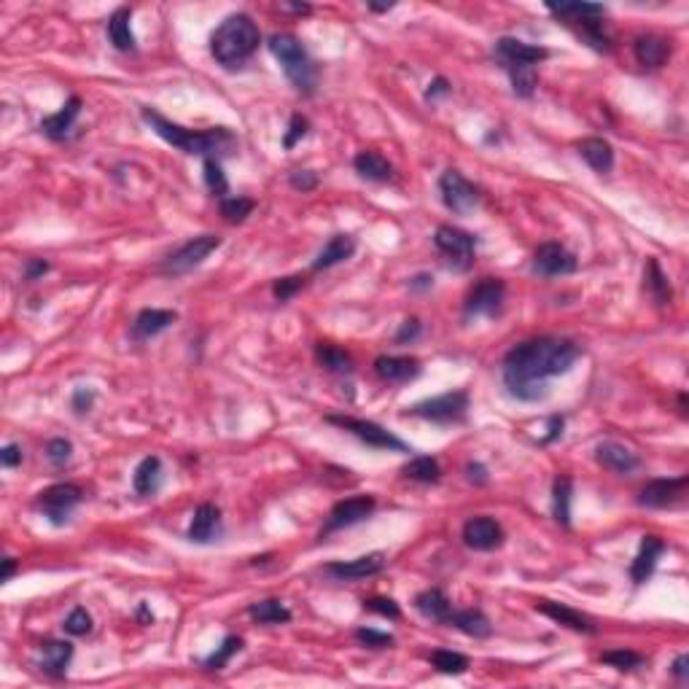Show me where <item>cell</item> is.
Returning <instances> with one entry per match:
<instances>
[{"mask_svg": "<svg viewBox=\"0 0 689 689\" xmlns=\"http://www.w3.org/2000/svg\"><path fill=\"white\" fill-rule=\"evenodd\" d=\"M579 156L596 172H612L614 167V146L606 138H584L579 140Z\"/></svg>", "mask_w": 689, "mask_h": 689, "instance_id": "obj_26", "label": "cell"}, {"mask_svg": "<svg viewBox=\"0 0 689 689\" xmlns=\"http://www.w3.org/2000/svg\"><path fill=\"white\" fill-rule=\"evenodd\" d=\"M450 92H453L450 81H447V78H442V76H437V78L429 84V89H426V100H429V103H437L439 97H447Z\"/></svg>", "mask_w": 689, "mask_h": 689, "instance_id": "obj_56", "label": "cell"}, {"mask_svg": "<svg viewBox=\"0 0 689 689\" xmlns=\"http://www.w3.org/2000/svg\"><path fill=\"white\" fill-rule=\"evenodd\" d=\"M316 358H318V364L326 369V372H332V374H353V358L345 353V350H340V348H334V345H318L316 348Z\"/></svg>", "mask_w": 689, "mask_h": 689, "instance_id": "obj_40", "label": "cell"}, {"mask_svg": "<svg viewBox=\"0 0 689 689\" xmlns=\"http://www.w3.org/2000/svg\"><path fill=\"white\" fill-rule=\"evenodd\" d=\"M374 374L388 385H402L421 374V361L410 356H380L374 358Z\"/></svg>", "mask_w": 689, "mask_h": 689, "instance_id": "obj_19", "label": "cell"}, {"mask_svg": "<svg viewBox=\"0 0 689 689\" xmlns=\"http://www.w3.org/2000/svg\"><path fill=\"white\" fill-rule=\"evenodd\" d=\"M662 552H665V541H662L660 536H644V539H641V547H638V555H636V560L630 563V579H633L636 584H644V581L654 573L657 560H660Z\"/></svg>", "mask_w": 689, "mask_h": 689, "instance_id": "obj_23", "label": "cell"}, {"mask_svg": "<svg viewBox=\"0 0 689 689\" xmlns=\"http://www.w3.org/2000/svg\"><path fill=\"white\" fill-rule=\"evenodd\" d=\"M463 544L469 549H477V552H490V549H499L504 544V528L499 520L493 517H471L466 520L463 525Z\"/></svg>", "mask_w": 689, "mask_h": 689, "instance_id": "obj_15", "label": "cell"}, {"mask_svg": "<svg viewBox=\"0 0 689 689\" xmlns=\"http://www.w3.org/2000/svg\"><path fill=\"white\" fill-rule=\"evenodd\" d=\"M14 573H17V560H14V557H6V560H4V573H0V579L12 581Z\"/></svg>", "mask_w": 689, "mask_h": 689, "instance_id": "obj_62", "label": "cell"}, {"mask_svg": "<svg viewBox=\"0 0 689 689\" xmlns=\"http://www.w3.org/2000/svg\"><path fill=\"white\" fill-rule=\"evenodd\" d=\"M219 245H221V237H216V235L191 237V240H186L183 245H178L172 253H167V256L159 261V272L167 275V277L186 275V272H191V269L200 267Z\"/></svg>", "mask_w": 689, "mask_h": 689, "instance_id": "obj_7", "label": "cell"}, {"mask_svg": "<svg viewBox=\"0 0 689 689\" xmlns=\"http://www.w3.org/2000/svg\"><path fill=\"white\" fill-rule=\"evenodd\" d=\"M353 253H356V237H353V235H334V237L321 248V253L316 256L313 269H316V272L332 269V267L348 261Z\"/></svg>", "mask_w": 689, "mask_h": 689, "instance_id": "obj_27", "label": "cell"}, {"mask_svg": "<svg viewBox=\"0 0 689 689\" xmlns=\"http://www.w3.org/2000/svg\"><path fill=\"white\" fill-rule=\"evenodd\" d=\"M178 321L175 310H159V308H146L135 316L132 321V337L135 340H151L156 334H162L164 329H170Z\"/></svg>", "mask_w": 689, "mask_h": 689, "instance_id": "obj_24", "label": "cell"}, {"mask_svg": "<svg viewBox=\"0 0 689 689\" xmlns=\"http://www.w3.org/2000/svg\"><path fill=\"white\" fill-rule=\"evenodd\" d=\"M132 487L135 493L148 499V496H156L159 487H162V461L156 455H148L138 463L135 474H132Z\"/></svg>", "mask_w": 689, "mask_h": 689, "instance_id": "obj_29", "label": "cell"}, {"mask_svg": "<svg viewBox=\"0 0 689 689\" xmlns=\"http://www.w3.org/2000/svg\"><path fill=\"white\" fill-rule=\"evenodd\" d=\"M240 649H243V638H240V636H227V638L221 641V646H219L211 657L203 660V668H205V670H221V668H227V662H229Z\"/></svg>", "mask_w": 689, "mask_h": 689, "instance_id": "obj_42", "label": "cell"}, {"mask_svg": "<svg viewBox=\"0 0 689 689\" xmlns=\"http://www.w3.org/2000/svg\"><path fill=\"white\" fill-rule=\"evenodd\" d=\"M507 300V285L499 277H482L463 302V318H493L501 313Z\"/></svg>", "mask_w": 689, "mask_h": 689, "instance_id": "obj_10", "label": "cell"}, {"mask_svg": "<svg viewBox=\"0 0 689 689\" xmlns=\"http://www.w3.org/2000/svg\"><path fill=\"white\" fill-rule=\"evenodd\" d=\"M385 568V555L382 552H369L356 560H337L324 565V573L332 576L334 581H358L366 576H377Z\"/></svg>", "mask_w": 689, "mask_h": 689, "instance_id": "obj_16", "label": "cell"}, {"mask_svg": "<svg viewBox=\"0 0 689 689\" xmlns=\"http://www.w3.org/2000/svg\"><path fill=\"white\" fill-rule=\"evenodd\" d=\"M302 288H305V277H302V275L280 277V280H275V283H272V293H275V300H277V302H288V300H293Z\"/></svg>", "mask_w": 689, "mask_h": 689, "instance_id": "obj_47", "label": "cell"}, {"mask_svg": "<svg viewBox=\"0 0 689 689\" xmlns=\"http://www.w3.org/2000/svg\"><path fill=\"white\" fill-rule=\"evenodd\" d=\"M563 423H565V421L555 415V418L549 421V434H547V437L541 439V445H552V442H555V439H557V437L563 434Z\"/></svg>", "mask_w": 689, "mask_h": 689, "instance_id": "obj_60", "label": "cell"}, {"mask_svg": "<svg viewBox=\"0 0 689 689\" xmlns=\"http://www.w3.org/2000/svg\"><path fill=\"white\" fill-rule=\"evenodd\" d=\"M253 208L256 203L248 200V196H227V200H221V216L229 224H243L253 213Z\"/></svg>", "mask_w": 689, "mask_h": 689, "instance_id": "obj_43", "label": "cell"}, {"mask_svg": "<svg viewBox=\"0 0 689 689\" xmlns=\"http://www.w3.org/2000/svg\"><path fill=\"white\" fill-rule=\"evenodd\" d=\"M581 348L563 337H539L515 345L504 356V385L517 402H544L549 397V380L571 372Z\"/></svg>", "mask_w": 689, "mask_h": 689, "instance_id": "obj_1", "label": "cell"}, {"mask_svg": "<svg viewBox=\"0 0 689 689\" xmlns=\"http://www.w3.org/2000/svg\"><path fill=\"white\" fill-rule=\"evenodd\" d=\"M377 501L372 496H353V499H342L332 507L329 517H326V525L321 531V539L324 536H332L337 531H345V528H353L358 523H364L372 512H374Z\"/></svg>", "mask_w": 689, "mask_h": 689, "instance_id": "obj_13", "label": "cell"}, {"mask_svg": "<svg viewBox=\"0 0 689 689\" xmlns=\"http://www.w3.org/2000/svg\"><path fill=\"white\" fill-rule=\"evenodd\" d=\"M397 4H388V6H377V4H369V12H377V14H382V12H390Z\"/></svg>", "mask_w": 689, "mask_h": 689, "instance_id": "obj_63", "label": "cell"}, {"mask_svg": "<svg viewBox=\"0 0 689 689\" xmlns=\"http://www.w3.org/2000/svg\"><path fill=\"white\" fill-rule=\"evenodd\" d=\"M549 57L544 46H531L520 38H499L496 41V60L499 65H539Z\"/></svg>", "mask_w": 689, "mask_h": 689, "instance_id": "obj_17", "label": "cell"}, {"mask_svg": "<svg viewBox=\"0 0 689 689\" xmlns=\"http://www.w3.org/2000/svg\"><path fill=\"white\" fill-rule=\"evenodd\" d=\"M46 458H49V463H52V466L65 469V466L73 461V442H70V439H65V437H54V439H49V445H46Z\"/></svg>", "mask_w": 689, "mask_h": 689, "instance_id": "obj_45", "label": "cell"}, {"mask_svg": "<svg viewBox=\"0 0 689 689\" xmlns=\"http://www.w3.org/2000/svg\"><path fill=\"white\" fill-rule=\"evenodd\" d=\"M308 130H310V122H308L302 114H293V116L288 119V130H285V135H283V148L291 151L293 146H297V143L308 135Z\"/></svg>", "mask_w": 689, "mask_h": 689, "instance_id": "obj_48", "label": "cell"}, {"mask_svg": "<svg viewBox=\"0 0 689 689\" xmlns=\"http://www.w3.org/2000/svg\"><path fill=\"white\" fill-rule=\"evenodd\" d=\"M49 272V261H44V259H30L28 261V267H25V280H38V277H44Z\"/></svg>", "mask_w": 689, "mask_h": 689, "instance_id": "obj_57", "label": "cell"}, {"mask_svg": "<svg viewBox=\"0 0 689 689\" xmlns=\"http://www.w3.org/2000/svg\"><path fill=\"white\" fill-rule=\"evenodd\" d=\"M434 245L437 251L445 256L447 267H453L455 272H466L474 264V253H477V237L471 232H463L458 227H439L434 235Z\"/></svg>", "mask_w": 689, "mask_h": 689, "instance_id": "obj_9", "label": "cell"}, {"mask_svg": "<svg viewBox=\"0 0 689 689\" xmlns=\"http://www.w3.org/2000/svg\"><path fill=\"white\" fill-rule=\"evenodd\" d=\"M596 461L604 469H609L614 474H622V477L633 474L641 466V458L633 450H628L625 445H620V442H601L596 447Z\"/></svg>", "mask_w": 689, "mask_h": 689, "instance_id": "obj_21", "label": "cell"}, {"mask_svg": "<svg viewBox=\"0 0 689 689\" xmlns=\"http://www.w3.org/2000/svg\"><path fill=\"white\" fill-rule=\"evenodd\" d=\"M413 418L437 423V426H453V423H463L469 415V393L466 390H447L439 393L434 399H423L418 405L410 407Z\"/></svg>", "mask_w": 689, "mask_h": 689, "instance_id": "obj_5", "label": "cell"}, {"mask_svg": "<svg viewBox=\"0 0 689 689\" xmlns=\"http://www.w3.org/2000/svg\"><path fill=\"white\" fill-rule=\"evenodd\" d=\"M689 487V477L681 474V477H662V479H652L641 487L638 493V504L646 507V509H668V507H676L684 493Z\"/></svg>", "mask_w": 689, "mask_h": 689, "instance_id": "obj_12", "label": "cell"}, {"mask_svg": "<svg viewBox=\"0 0 689 689\" xmlns=\"http://www.w3.org/2000/svg\"><path fill=\"white\" fill-rule=\"evenodd\" d=\"M431 285H434V277H431V275H418V277H413V280H410V288H413V291L431 288Z\"/></svg>", "mask_w": 689, "mask_h": 689, "instance_id": "obj_61", "label": "cell"}, {"mask_svg": "<svg viewBox=\"0 0 689 689\" xmlns=\"http://www.w3.org/2000/svg\"><path fill=\"white\" fill-rule=\"evenodd\" d=\"M62 628H65V633L68 636H86L89 630H92V617H89V612L86 609H73L70 614H68V620L62 622Z\"/></svg>", "mask_w": 689, "mask_h": 689, "instance_id": "obj_50", "label": "cell"}, {"mask_svg": "<svg viewBox=\"0 0 689 689\" xmlns=\"http://www.w3.org/2000/svg\"><path fill=\"white\" fill-rule=\"evenodd\" d=\"M248 614L259 625H285V622H291V612L277 598H264V601L251 604Z\"/></svg>", "mask_w": 689, "mask_h": 689, "instance_id": "obj_36", "label": "cell"}, {"mask_svg": "<svg viewBox=\"0 0 689 689\" xmlns=\"http://www.w3.org/2000/svg\"><path fill=\"white\" fill-rule=\"evenodd\" d=\"M601 662H606L617 670H633V668L644 665V657L638 652H630V649H614V652H604Z\"/></svg>", "mask_w": 689, "mask_h": 689, "instance_id": "obj_46", "label": "cell"}, {"mask_svg": "<svg viewBox=\"0 0 689 689\" xmlns=\"http://www.w3.org/2000/svg\"><path fill=\"white\" fill-rule=\"evenodd\" d=\"M288 183L297 191H313L318 186V172H313V170H293L288 175Z\"/></svg>", "mask_w": 689, "mask_h": 689, "instance_id": "obj_52", "label": "cell"}, {"mask_svg": "<svg viewBox=\"0 0 689 689\" xmlns=\"http://www.w3.org/2000/svg\"><path fill=\"white\" fill-rule=\"evenodd\" d=\"M431 665L439 670V673H450V676H461L469 670V657L461 654V652H453V649H437L431 652Z\"/></svg>", "mask_w": 689, "mask_h": 689, "instance_id": "obj_41", "label": "cell"}, {"mask_svg": "<svg viewBox=\"0 0 689 689\" xmlns=\"http://www.w3.org/2000/svg\"><path fill=\"white\" fill-rule=\"evenodd\" d=\"M353 167H356V172L364 180H372V183H385V180L393 178V164L380 151H361V154H356Z\"/></svg>", "mask_w": 689, "mask_h": 689, "instance_id": "obj_31", "label": "cell"}, {"mask_svg": "<svg viewBox=\"0 0 689 689\" xmlns=\"http://www.w3.org/2000/svg\"><path fill=\"white\" fill-rule=\"evenodd\" d=\"M22 461H25V453H22V447L17 442L6 445L4 453H0V463H4V469H17Z\"/></svg>", "mask_w": 689, "mask_h": 689, "instance_id": "obj_55", "label": "cell"}, {"mask_svg": "<svg viewBox=\"0 0 689 689\" xmlns=\"http://www.w3.org/2000/svg\"><path fill=\"white\" fill-rule=\"evenodd\" d=\"M552 515L563 528L571 525V479L565 474L552 482Z\"/></svg>", "mask_w": 689, "mask_h": 689, "instance_id": "obj_37", "label": "cell"}, {"mask_svg": "<svg viewBox=\"0 0 689 689\" xmlns=\"http://www.w3.org/2000/svg\"><path fill=\"white\" fill-rule=\"evenodd\" d=\"M445 625L458 628L461 633H466V636H471V638H487V636H493V625H490L487 614L479 612V609H461V612L453 609Z\"/></svg>", "mask_w": 689, "mask_h": 689, "instance_id": "obj_28", "label": "cell"}, {"mask_svg": "<svg viewBox=\"0 0 689 689\" xmlns=\"http://www.w3.org/2000/svg\"><path fill=\"white\" fill-rule=\"evenodd\" d=\"M415 609H418L426 620L445 625L447 617H450V612H453V604H450V598L442 593L439 587H431V589H423V593L415 598Z\"/></svg>", "mask_w": 689, "mask_h": 689, "instance_id": "obj_33", "label": "cell"}, {"mask_svg": "<svg viewBox=\"0 0 689 689\" xmlns=\"http://www.w3.org/2000/svg\"><path fill=\"white\" fill-rule=\"evenodd\" d=\"M329 426H337L348 434H353L358 442H364L366 447L374 450H388V453H413L407 447V442H402L397 434H390L388 429H382L380 423L372 421H361V418H350V415H326Z\"/></svg>", "mask_w": 689, "mask_h": 689, "instance_id": "obj_6", "label": "cell"}, {"mask_svg": "<svg viewBox=\"0 0 689 689\" xmlns=\"http://www.w3.org/2000/svg\"><path fill=\"white\" fill-rule=\"evenodd\" d=\"M92 402H94V390H89V388H76V390H73L70 405H73V410H76L78 415L89 413V410H92Z\"/></svg>", "mask_w": 689, "mask_h": 689, "instance_id": "obj_54", "label": "cell"}, {"mask_svg": "<svg viewBox=\"0 0 689 689\" xmlns=\"http://www.w3.org/2000/svg\"><path fill=\"white\" fill-rule=\"evenodd\" d=\"M536 612H541L544 617H549L552 622H557V625H563V628H568V630H576V633H584V636H596V633H598V628H596L593 620H587L584 614L573 612V609L565 606V604L539 601V604H536Z\"/></svg>", "mask_w": 689, "mask_h": 689, "instance_id": "obj_20", "label": "cell"}, {"mask_svg": "<svg viewBox=\"0 0 689 689\" xmlns=\"http://www.w3.org/2000/svg\"><path fill=\"white\" fill-rule=\"evenodd\" d=\"M633 54L641 68H662L665 60L670 57V41H665L654 33L638 36L633 44Z\"/></svg>", "mask_w": 689, "mask_h": 689, "instance_id": "obj_25", "label": "cell"}, {"mask_svg": "<svg viewBox=\"0 0 689 689\" xmlns=\"http://www.w3.org/2000/svg\"><path fill=\"white\" fill-rule=\"evenodd\" d=\"M259 44H261L259 25L248 14H232L213 30L211 54L221 68L237 70L256 54Z\"/></svg>", "mask_w": 689, "mask_h": 689, "instance_id": "obj_3", "label": "cell"}, {"mask_svg": "<svg viewBox=\"0 0 689 689\" xmlns=\"http://www.w3.org/2000/svg\"><path fill=\"white\" fill-rule=\"evenodd\" d=\"M670 673H673L678 681H686V678H689V654H686V652H684V654H678V657L673 660Z\"/></svg>", "mask_w": 689, "mask_h": 689, "instance_id": "obj_58", "label": "cell"}, {"mask_svg": "<svg viewBox=\"0 0 689 689\" xmlns=\"http://www.w3.org/2000/svg\"><path fill=\"white\" fill-rule=\"evenodd\" d=\"M356 638H358L364 646H369V649H390L393 644H397V638H393L390 633H380V630H374V628H358V630H356Z\"/></svg>", "mask_w": 689, "mask_h": 689, "instance_id": "obj_49", "label": "cell"}, {"mask_svg": "<svg viewBox=\"0 0 689 689\" xmlns=\"http://www.w3.org/2000/svg\"><path fill=\"white\" fill-rule=\"evenodd\" d=\"M439 194H442V203L450 213L455 216H469L479 200V186H474L466 175H461L458 170H445L439 178Z\"/></svg>", "mask_w": 689, "mask_h": 689, "instance_id": "obj_11", "label": "cell"}, {"mask_svg": "<svg viewBox=\"0 0 689 689\" xmlns=\"http://www.w3.org/2000/svg\"><path fill=\"white\" fill-rule=\"evenodd\" d=\"M466 477H469V482H474V485H485V482H487V469H485L482 463H469V466H466Z\"/></svg>", "mask_w": 689, "mask_h": 689, "instance_id": "obj_59", "label": "cell"}, {"mask_svg": "<svg viewBox=\"0 0 689 689\" xmlns=\"http://www.w3.org/2000/svg\"><path fill=\"white\" fill-rule=\"evenodd\" d=\"M78 114H81V97L73 94V97H68L65 106H62L57 114H52V116H46V119L41 122V132H44L49 140H65V138L70 135V130H73Z\"/></svg>", "mask_w": 689, "mask_h": 689, "instance_id": "obj_22", "label": "cell"}, {"mask_svg": "<svg viewBox=\"0 0 689 689\" xmlns=\"http://www.w3.org/2000/svg\"><path fill=\"white\" fill-rule=\"evenodd\" d=\"M140 116L164 143H170L178 151L191 154V156L219 159L224 154H232V148L237 146V138L227 127H213V130H205V132H194V130H186V127L164 119L159 111H151V108H143Z\"/></svg>", "mask_w": 689, "mask_h": 689, "instance_id": "obj_2", "label": "cell"}, {"mask_svg": "<svg viewBox=\"0 0 689 689\" xmlns=\"http://www.w3.org/2000/svg\"><path fill=\"white\" fill-rule=\"evenodd\" d=\"M644 280H646V283H644V285H646V293H649V297H652L657 305H668V302H670L673 291H670V283H668L665 272L660 269V261H657V259H649Z\"/></svg>", "mask_w": 689, "mask_h": 689, "instance_id": "obj_38", "label": "cell"}, {"mask_svg": "<svg viewBox=\"0 0 689 689\" xmlns=\"http://www.w3.org/2000/svg\"><path fill=\"white\" fill-rule=\"evenodd\" d=\"M132 9H127V6H122V9H116L111 17H108V38H111V44L119 49V52H135V33H132Z\"/></svg>", "mask_w": 689, "mask_h": 689, "instance_id": "obj_32", "label": "cell"}, {"mask_svg": "<svg viewBox=\"0 0 689 689\" xmlns=\"http://www.w3.org/2000/svg\"><path fill=\"white\" fill-rule=\"evenodd\" d=\"M576 269H579L576 256L560 243H544L533 253V272L539 277H563V275H573Z\"/></svg>", "mask_w": 689, "mask_h": 689, "instance_id": "obj_14", "label": "cell"}, {"mask_svg": "<svg viewBox=\"0 0 689 689\" xmlns=\"http://www.w3.org/2000/svg\"><path fill=\"white\" fill-rule=\"evenodd\" d=\"M421 332H423L421 321H418V318H407V321L402 324V329L397 332V345H407V342H415V340L421 337Z\"/></svg>", "mask_w": 689, "mask_h": 689, "instance_id": "obj_53", "label": "cell"}, {"mask_svg": "<svg viewBox=\"0 0 689 689\" xmlns=\"http://www.w3.org/2000/svg\"><path fill=\"white\" fill-rule=\"evenodd\" d=\"M269 52L280 62L285 78L300 94H316L318 86V65L310 57V52L302 46V41L291 33H275L269 38Z\"/></svg>", "mask_w": 689, "mask_h": 689, "instance_id": "obj_4", "label": "cell"}, {"mask_svg": "<svg viewBox=\"0 0 689 689\" xmlns=\"http://www.w3.org/2000/svg\"><path fill=\"white\" fill-rule=\"evenodd\" d=\"M84 499V490L73 482H57V485H49L46 490H41L38 499H36V507L38 512L57 528L68 525L70 523V515L73 509L81 504Z\"/></svg>", "mask_w": 689, "mask_h": 689, "instance_id": "obj_8", "label": "cell"}, {"mask_svg": "<svg viewBox=\"0 0 689 689\" xmlns=\"http://www.w3.org/2000/svg\"><path fill=\"white\" fill-rule=\"evenodd\" d=\"M205 183H208V188H211V194L213 196H219V200H227V194H229V180H227V175H224V170H221V162L219 159H205Z\"/></svg>", "mask_w": 689, "mask_h": 689, "instance_id": "obj_44", "label": "cell"}, {"mask_svg": "<svg viewBox=\"0 0 689 689\" xmlns=\"http://www.w3.org/2000/svg\"><path fill=\"white\" fill-rule=\"evenodd\" d=\"M507 73H509V81H512V92L517 97H533L536 86H539V73H536V65H501Z\"/></svg>", "mask_w": 689, "mask_h": 689, "instance_id": "obj_39", "label": "cell"}, {"mask_svg": "<svg viewBox=\"0 0 689 689\" xmlns=\"http://www.w3.org/2000/svg\"><path fill=\"white\" fill-rule=\"evenodd\" d=\"M73 660V644L70 641H46L41 644V670L49 676H65L68 665Z\"/></svg>", "mask_w": 689, "mask_h": 689, "instance_id": "obj_30", "label": "cell"}, {"mask_svg": "<svg viewBox=\"0 0 689 689\" xmlns=\"http://www.w3.org/2000/svg\"><path fill=\"white\" fill-rule=\"evenodd\" d=\"M402 474L413 482H421V485H437L442 479V466L431 455H418V458H413L410 463L402 466Z\"/></svg>", "mask_w": 689, "mask_h": 689, "instance_id": "obj_35", "label": "cell"}, {"mask_svg": "<svg viewBox=\"0 0 689 689\" xmlns=\"http://www.w3.org/2000/svg\"><path fill=\"white\" fill-rule=\"evenodd\" d=\"M547 12L565 25H573L579 20H601L606 17V6L598 4H547Z\"/></svg>", "mask_w": 689, "mask_h": 689, "instance_id": "obj_34", "label": "cell"}, {"mask_svg": "<svg viewBox=\"0 0 689 689\" xmlns=\"http://www.w3.org/2000/svg\"><path fill=\"white\" fill-rule=\"evenodd\" d=\"M364 609L374 612V614H380L385 620H399L402 617V609H399V604L393 601V598H369V601H364Z\"/></svg>", "mask_w": 689, "mask_h": 689, "instance_id": "obj_51", "label": "cell"}, {"mask_svg": "<svg viewBox=\"0 0 689 689\" xmlns=\"http://www.w3.org/2000/svg\"><path fill=\"white\" fill-rule=\"evenodd\" d=\"M188 541L194 544H211L221 536V509L216 504H200L194 509V517L186 531Z\"/></svg>", "mask_w": 689, "mask_h": 689, "instance_id": "obj_18", "label": "cell"}]
</instances>
